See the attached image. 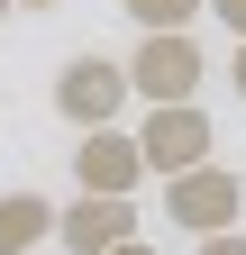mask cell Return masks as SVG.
Listing matches in <instances>:
<instances>
[{"mask_svg":"<svg viewBox=\"0 0 246 255\" xmlns=\"http://www.w3.org/2000/svg\"><path fill=\"white\" fill-rule=\"evenodd\" d=\"M228 82H237V101H246V37H237V55H228Z\"/></svg>","mask_w":246,"mask_h":255,"instance_id":"cell-11","label":"cell"},{"mask_svg":"<svg viewBox=\"0 0 246 255\" xmlns=\"http://www.w3.org/2000/svg\"><path fill=\"white\" fill-rule=\"evenodd\" d=\"M201 9L219 18V27H237V37H246V0H201Z\"/></svg>","mask_w":246,"mask_h":255,"instance_id":"cell-10","label":"cell"},{"mask_svg":"<svg viewBox=\"0 0 246 255\" xmlns=\"http://www.w3.org/2000/svg\"><path fill=\"white\" fill-rule=\"evenodd\" d=\"M237 228H246V210H237Z\"/></svg>","mask_w":246,"mask_h":255,"instance_id":"cell-15","label":"cell"},{"mask_svg":"<svg viewBox=\"0 0 246 255\" xmlns=\"http://www.w3.org/2000/svg\"><path fill=\"white\" fill-rule=\"evenodd\" d=\"M0 18H9V0H0Z\"/></svg>","mask_w":246,"mask_h":255,"instance_id":"cell-14","label":"cell"},{"mask_svg":"<svg viewBox=\"0 0 246 255\" xmlns=\"http://www.w3.org/2000/svg\"><path fill=\"white\" fill-rule=\"evenodd\" d=\"M128 64L119 55H73L64 73H55V110H64L73 128H119V110H128Z\"/></svg>","mask_w":246,"mask_h":255,"instance_id":"cell-3","label":"cell"},{"mask_svg":"<svg viewBox=\"0 0 246 255\" xmlns=\"http://www.w3.org/2000/svg\"><path fill=\"white\" fill-rule=\"evenodd\" d=\"M237 210H246V182H237L228 164H192V173L164 182V219H173V228H192V237L237 228Z\"/></svg>","mask_w":246,"mask_h":255,"instance_id":"cell-4","label":"cell"},{"mask_svg":"<svg viewBox=\"0 0 246 255\" xmlns=\"http://www.w3.org/2000/svg\"><path fill=\"white\" fill-rule=\"evenodd\" d=\"M110 255H155V246H146V237H128V246H110Z\"/></svg>","mask_w":246,"mask_h":255,"instance_id":"cell-12","label":"cell"},{"mask_svg":"<svg viewBox=\"0 0 246 255\" xmlns=\"http://www.w3.org/2000/svg\"><path fill=\"white\" fill-rule=\"evenodd\" d=\"M137 155H146V173H192V164H210V146H219V128H210V110L201 101H164V110H146L137 128Z\"/></svg>","mask_w":246,"mask_h":255,"instance_id":"cell-2","label":"cell"},{"mask_svg":"<svg viewBox=\"0 0 246 255\" xmlns=\"http://www.w3.org/2000/svg\"><path fill=\"white\" fill-rule=\"evenodd\" d=\"M119 9H128L137 27H192V18H201V0H119Z\"/></svg>","mask_w":246,"mask_h":255,"instance_id":"cell-8","label":"cell"},{"mask_svg":"<svg viewBox=\"0 0 246 255\" xmlns=\"http://www.w3.org/2000/svg\"><path fill=\"white\" fill-rule=\"evenodd\" d=\"M201 73H210V55H201V37H192V27H146V37H137V55H128V91H137L146 110L192 101V91H201Z\"/></svg>","mask_w":246,"mask_h":255,"instance_id":"cell-1","label":"cell"},{"mask_svg":"<svg viewBox=\"0 0 246 255\" xmlns=\"http://www.w3.org/2000/svg\"><path fill=\"white\" fill-rule=\"evenodd\" d=\"M73 182L101 191V201H137V182H146L137 137H128V128H82V146H73Z\"/></svg>","mask_w":246,"mask_h":255,"instance_id":"cell-5","label":"cell"},{"mask_svg":"<svg viewBox=\"0 0 246 255\" xmlns=\"http://www.w3.org/2000/svg\"><path fill=\"white\" fill-rule=\"evenodd\" d=\"M55 237V201L46 191H0V255H37Z\"/></svg>","mask_w":246,"mask_h":255,"instance_id":"cell-7","label":"cell"},{"mask_svg":"<svg viewBox=\"0 0 246 255\" xmlns=\"http://www.w3.org/2000/svg\"><path fill=\"white\" fill-rule=\"evenodd\" d=\"M192 255H246V228H219V237H201Z\"/></svg>","mask_w":246,"mask_h":255,"instance_id":"cell-9","label":"cell"},{"mask_svg":"<svg viewBox=\"0 0 246 255\" xmlns=\"http://www.w3.org/2000/svg\"><path fill=\"white\" fill-rule=\"evenodd\" d=\"M137 237V201H101V191H73L64 210H55V246L64 255H110Z\"/></svg>","mask_w":246,"mask_h":255,"instance_id":"cell-6","label":"cell"},{"mask_svg":"<svg viewBox=\"0 0 246 255\" xmlns=\"http://www.w3.org/2000/svg\"><path fill=\"white\" fill-rule=\"evenodd\" d=\"M9 9H55V0H9Z\"/></svg>","mask_w":246,"mask_h":255,"instance_id":"cell-13","label":"cell"}]
</instances>
